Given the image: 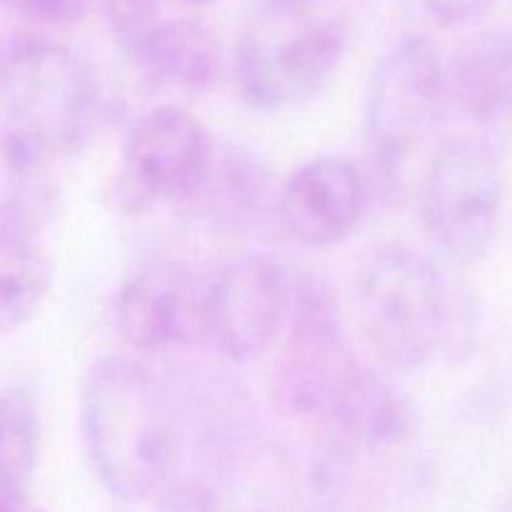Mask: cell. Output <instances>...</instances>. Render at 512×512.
<instances>
[{
	"mask_svg": "<svg viewBox=\"0 0 512 512\" xmlns=\"http://www.w3.org/2000/svg\"><path fill=\"white\" fill-rule=\"evenodd\" d=\"M358 315L365 343L395 373L468 360L480 343L473 290L408 245H383L360 265Z\"/></svg>",
	"mask_w": 512,
	"mask_h": 512,
	"instance_id": "1",
	"label": "cell"
},
{
	"mask_svg": "<svg viewBox=\"0 0 512 512\" xmlns=\"http://www.w3.org/2000/svg\"><path fill=\"white\" fill-rule=\"evenodd\" d=\"M80 438L105 493L143 503L173 478L178 410L153 370L125 355H105L83 378Z\"/></svg>",
	"mask_w": 512,
	"mask_h": 512,
	"instance_id": "2",
	"label": "cell"
},
{
	"mask_svg": "<svg viewBox=\"0 0 512 512\" xmlns=\"http://www.w3.org/2000/svg\"><path fill=\"white\" fill-rule=\"evenodd\" d=\"M5 123L50 158L80 153L103 120V93L90 65L45 38L8 40L0 75Z\"/></svg>",
	"mask_w": 512,
	"mask_h": 512,
	"instance_id": "3",
	"label": "cell"
},
{
	"mask_svg": "<svg viewBox=\"0 0 512 512\" xmlns=\"http://www.w3.org/2000/svg\"><path fill=\"white\" fill-rule=\"evenodd\" d=\"M350 28L340 15L285 10L265 3L258 23L235 48V83L245 103L263 113L313 100L348 53Z\"/></svg>",
	"mask_w": 512,
	"mask_h": 512,
	"instance_id": "4",
	"label": "cell"
},
{
	"mask_svg": "<svg viewBox=\"0 0 512 512\" xmlns=\"http://www.w3.org/2000/svg\"><path fill=\"white\" fill-rule=\"evenodd\" d=\"M450 105L448 60L423 33H403L380 53L363 103L365 145L385 183L403 170Z\"/></svg>",
	"mask_w": 512,
	"mask_h": 512,
	"instance_id": "5",
	"label": "cell"
},
{
	"mask_svg": "<svg viewBox=\"0 0 512 512\" xmlns=\"http://www.w3.org/2000/svg\"><path fill=\"white\" fill-rule=\"evenodd\" d=\"M503 195V163L493 145L478 138H453L435 150L423 170L420 223L450 263H473L493 243Z\"/></svg>",
	"mask_w": 512,
	"mask_h": 512,
	"instance_id": "6",
	"label": "cell"
},
{
	"mask_svg": "<svg viewBox=\"0 0 512 512\" xmlns=\"http://www.w3.org/2000/svg\"><path fill=\"white\" fill-rule=\"evenodd\" d=\"M218 145L200 118L175 103L145 110L120 150L118 198L125 210L183 203L203 193Z\"/></svg>",
	"mask_w": 512,
	"mask_h": 512,
	"instance_id": "7",
	"label": "cell"
},
{
	"mask_svg": "<svg viewBox=\"0 0 512 512\" xmlns=\"http://www.w3.org/2000/svg\"><path fill=\"white\" fill-rule=\"evenodd\" d=\"M358 368L330 285L315 273L293 275V305L273 378L280 408L323 418Z\"/></svg>",
	"mask_w": 512,
	"mask_h": 512,
	"instance_id": "8",
	"label": "cell"
},
{
	"mask_svg": "<svg viewBox=\"0 0 512 512\" xmlns=\"http://www.w3.org/2000/svg\"><path fill=\"white\" fill-rule=\"evenodd\" d=\"M293 273L265 253L230 260L205 288V343L238 365L265 358L288 328Z\"/></svg>",
	"mask_w": 512,
	"mask_h": 512,
	"instance_id": "9",
	"label": "cell"
},
{
	"mask_svg": "<svg viewBox=\"0 0 512 512\" xmlns=\"http://www.w3.org/2000/svg\"><path fill=\"white\" fill-rule=\"evenodd\" d=\"M205 288L178 265H150L115 295V330L135 353L205 343Z\"/></svg>",
	"mask_w": 512,
	"mask_h": 512,
	"instance_id": "10",
	"label": "cell"
},
{
	"mask_svg": "<svg viewBox=\"0 0 512 512\" xmlns=\"http://www.w3.org/2000/svg\"><path fill=\"white\" fill-rule=\"evenodd\" d=\"M368 205V180L343 155L300 163L275 203L280 228L303 248H330L353 235Z\"/></svg>",
	"mask_w": 512,
	"mask_h": 512,
	"instance_id": "11",
	"label": "cell"
},
{
	"mask_svg": "<svg viewBox=\"0 0 512 512\" xmlns=\"http://www.w3.org/2000/svg\"><path fill=\"white\" fill-rule=\"evenodd\" d=\"M60 208L53 158L0 123V238L38 240Z\"/></svg>",
	"mask_w": 512,
	"mask_h": 512,
	"instance_id": "12",
	"label": "cell"
},
{
	"mask_svg": "<svg viewBox=\"0 0 512 512\" xmlns=\"http://www.w3.org/2000/svg\"><path fill=\"white\" fill-rule=\"evenodd\" d=\"M323 420L348 448H398L413 438L415 410L410 400L373 368L360 365L343 385Z\"/></svg>",
	"mask_w": 512,
	"mask_h": 512,
	"instance_id": "13",
	"label": "cell"
},
{
	"mask_svg": "<svg viewBox=\"0 0 512 512\" xmlns=\"http://www.w3.org/2000/svg\"><path fill=\"white\" fill-rule=\"evenodd\" d=\"M450 105L480 125L512 123V28H483L448 60Z\"/></svg>",
	"mask_w": 512,
	"mask_h": 512,
	"instance_id": "14",
	"label": "cell"
},
{
	"mask_svg": "<svg viewBox=\"0 0 512 512\" xmlns=\"http://www.w3.org/2000/svg\"><path fill=\"white\" fill-rule=\"evenodd\" d=\"M128 55L140 75L160 90L198 95L218 83V40L200 20L160 18Z\"/></svg>",
	"mask_w": 512,
	"mask_h": 512,
	"instance_id": "15",
	"label": "cell"
},
{
	"mask_svg": "<svg viewBox=\"0 0 512 512\" xmlns=\"http://www.w3.org/2000/svg\"><path fill=\"white\" fill-rule=\"evenodd\" d=\"M198 198H203L205 213L220 228H253L273 198L268 165L243 148L218 150L213 173Z\"/></svg>",
	"mask_w": 512,
	"mask_h": 512,
	"instance_id": "16",
	"label": "cell"
},
{
	"mask_svg": "<svg viewBox=\"0 0 512 512\" xmlns=\"http://www.w3.org/2000/svg\"><path fill=\"white\" fill-rule=\"evenodd\" d=\"M53 275L40 240L0 238V335L18 333L43 310Z\"/></svg>",
	"mask_w": 512,
	"mask_h": 512,
	"instance_id": "17",
	"label": "cell"
},
{
	"mask_svg": "<svg viewBox=\"0 0 512 512\" xmlns=\"http://www.w3.org/2000/svg\"><path fill=\"white\" fill-rule=\"evenodd\" d=\"M40 415L23 388L0 390V498L25 495L38 468Z\"/></svg>",
	"mask_w": 512,
	"mask_h": 512,
	"instance_id": "18",
	"label": "cell"
},
{
	"mask_svg": "<svg viewBox=\"0 0 512 512\" xmlns=\"http://www.w3.org/2000/svg\"><path fill=\"white\" fill-rule=\"evenodd\" d=\"M103 5L115 40L125 53H130L133 45L163 18L160 0H103Z\"/></svg>",
	"mask_w": 512,
	"mask_h": 512,
	"instance_id": "19",
	"label": "cell"
},
{
	"mask_svg": "<svg viewBox=\"0 0 512 512\" xmlns=\"http://www.w3.org/2000/svg\"><path fill=\"white\" fill-rule=\"evenodd\" d=\"M158 512H220L218 490L198 475L170 478L160 488Z\"/></svg>",
	"mask_w": 512,
	"mask_h": 512,
	"instance_id": "20",
	"label": "cell"
},
{
	"mask_svg": "<svg viewBox=\"0 0 512 512\" xmlns=\"http://www.w3.org/2000/svg\"><path fill=\"white\" fill-rule=\"evenodd\" d=\"M10 8L38 25L65 28L85 18L90 0H8Z\"/></svg>",
	"mask_w": 512,
	"mask_h": 512,
	"instance_id": "21",
	"label": "cell"
},
{
	"mask_svg": "<svg viewBox=\"0 0 512 512\" xmlns=\"http://www.w3.org/2000/svg\"><path fill=\"white\" fill-rule=\"evenodd\" d=\"M493 0H420L425 13L443 25H460L480 18Z\"/></svg>",
	"mask_w": 512,
	"mask_h": 512,
	"instance_id": "22",
	"label": "cell"
},
{
	"mask_svg": "<svg viewBox=\"0 0 512 512\" xmlns=\"http://www.w3.org/2000/svg\"><path fill=\"white\" fill-rule=\"evenodd\" d=\"M0 512H45L40 505L30 503L25 495H10V498H0Z\"/></svg>",
	"mask_w": 512,
	"mask_h": 512,
	"instance_id": "23",
	"label": "cell"
},
{
	"mask_svg": "<svg viewBox=\"0 0 512 512\" xmlns=\"http://www.w3.org/2000/svg\"><path fill=\"white\" fill-rule=\"evenodd\" d=\"M265 3L285 10H310L318 0H265Z\"/></svg>",
	"mask_w": 512,
	"mask_h": 512,
	"instance_id": "24",
	"label": "cell"
},
{
	"mask_svg": "<svg viewBox=\"0 0 512 512\" xmlns=\"http://www.w3.org/2000/svg\"><path fill=\"white\" fill-rule=\"evenodd\" d=\"M5 48H8V40L0 43V75H3V60H5Z\"/></svg>",
	"mask_w": 512,
	"mask_h": 512,
	"instance_id": "25",
	"label": "cell"
},
{
	"mask_svg": "<svg viewBox=\"0 0 512 512\" xmlns=\"http://www.w3.org/2000/svg\"><path fill=\"white\" fill-rule=\"evenodd\" d=\"M180 3H185V5H208V3H213V0H180Z\"/></svg>",
	"mask_w": 512,
	"mask_h": 512,
	"instance_id": "26",
	"label": "cell"
},
{
	"mask_svg": "<svg viewBox=\"0 0 512 512\" xmlns=\"http://www.w3.org/2000/svg\"><path fill=\"white\" fill-rule=\"evenodd\" d=\"M510 5H512V0H510Z\"/></svg>",
	"mask_w": 512,
	"mask_h": 512,
	"instance_id": "27",
	"label": "cell"
}]
</instances>
